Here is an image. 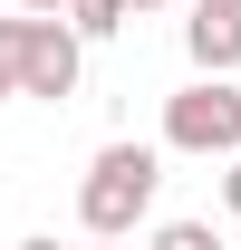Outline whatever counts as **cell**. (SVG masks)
<instances>
[{
    "instance_id": "obj_13",
    "label": "cell",
    "mask_w": 241,
    "mask_h": 250,
    "mask_svg": "<svg viewBox=\"0 0 241 250\" xmlns=\"http://www.w3.org/2000/svg\"><path fill=\"white\" fill-rule=\"evenodd\" d=\"M96 250H116V241H96Z\"/></svg>"
},
{
    "instance_id": "obj_7",
    "label": "cell",
    "mask_w": 241,
    "mask_h": 250,
    "mask_svg": "<svg viewBox=\"0 0 241 250\" xmlns=\"http://www.w3.org/2000/svg\"><path fill=\"white\" fill-rule=\"evenodd\" d=\"M20 96V20H0V106Z\"/></svg>"
},
{
    "instance_id": "obj_12",
    "label": "cell",
    "mask_w": 241,
    "mask_h": 250,
    "mask_svg": "<svg viewBox=\"0 0 241 250\" xmlns=\"http://www.w3.org/2000/svg\"><path fill=\"white\" fill-rule=\"evenodd\" d=\"M20 250H58V241H48V231H39V241H20Z\"/></svg>"
},
{
    "instance_id": "obj_2",
    "label": "cell",
    "mask_w": 241,
    "mask_h": 250,
    "mask_svg": "<svg viewBox=\"0 0 241 250\" xmlns=\"http://www.w3.org/2000/svg\"><path fill=\"white\" fill-rule=\"evenodd\" d=\"M164 145L174 154H241V87L193 77L183 96H164Z\"/></svg>"
},
{
    "instance_id": "obj_3",
    "label": "cell",
    "mask_w": 241,
    "mask_h": 250,
    "mask_svg": "<svg viewBox=\"0 0 241 250\" xmlns=\"http://www.w3.org/2000/svg\"><path fill=\"white\" fill-rule=\"evenodd\" d=\"M87 58H77V29L68 20H20V96H77Z\"/></svg>"
},
{
    "instance_id": "obj_4",
    "label": "cell",
    "mask_w": 241,
    "mask_h": 250,
    "mask_svg": "<svg viewBox=\"0 0 241 250\" xmlns=\"http://www.w3.org/2000/svg\"><path fill=\"white\" fill-rule=\"evenodd\" d=\"M183 48H193L203 77H232L241 67V10H193V20H183Z\"/></svg>"
},
{
    "instance_id": "obj_8",
    "label": "cell",
    "mask_w": 241,
    "mask_h": 250,
    "mask_svg": "<svg viewBox=\"0 0 241 250\" xmlns=\"http://www.w3.org/2000/svg\"><path fill=\"white\" fill-rule=\"evenodd\" d=\"M20 10H29V20H58V10H77V0H20Z\"/></svg>"
},
{
    "instance_id": "obj_5",
    "label": "cell",
    "mask_w": 241,
    "mask_h": 250,
    "mask_svg": "<svg viewBox=\"0 0 241 250\" xmlns=\"http://www.w3.org/2000/svg\"><path fill=\"white\" fill-rule=\"evenodd\" d=\"M125 20H135L125 0H77V10H68V29H77V39H116Z\"/></svg>"
},
{
    "instance_id": "obj_1",
    "label": "cell",
    "mask_w": 241,
    "mask_h": 250,
    "mask_svg": "<svg viewBox=\"0 0 241 250\" xmlns=\"http://www.w3.org/2000/svg\"><path fill=\"white\" fill-rule=\"evenodd\" d=\"M154 183H164L154 145H106V154L87 164V183H77V221H87L96 241H125V231L154 212Z\"/></svg>"
},
{
    "instance_id": "obj_6",
    "label": "cell",
    "mask_w": 241,
    "mask_h": 250,
    "mask_svg": "<svg viewBox=\"0 0 241 250\" xmlns=\"http://www.w3.org/2000/svg\"><path fill=\"white\" fill-rule=\"evenodd\" d=\"M154 250H222V241H212V221H164Z\"/></svg>"
},
{
    "instance_id": "obj_11",
    "label": "cell",
    "mask_w": 241,
    "mask_h": 250,
    "mask_svg": "<svg viewBox=\"0 0 241 250\" xmlns=\"http://www.w3.org/2000/svg\"><path fill=\"white\" fill-rule=\"evenodd\" d=\"M193 10H241V0H193Z\"/></svg>"
},
{
    "instance_id": "obj_9",
    "label": "cell",
    "mask_w": 241,
    "mask_h": 250,
    "mask_svg": "<svg viewBox=\"0 0 241 250\" xmlns=\"http://www.w3.org/2000/svg\"><path fill=\"white\" fill-rule=\"evenodd\" d=\"M222 202H232V212H241V154H232V173H222Z\"/></svg>"
},
{
    "instance_id": "obj_10",
    "label": "cell",
    "mask_w": 241,
    "mask_h": 250,
    "mask_svg": "<svg viewBox=\"0 0 241 250\" xmlns=\"http://www.w3.org/2000/svg\"><path fill=\"white\" fill-rule=\"evenodd\" d=\"M125 10H135V20H145V10H164V0H125Z\"/></svg>"
}]
</instances>
